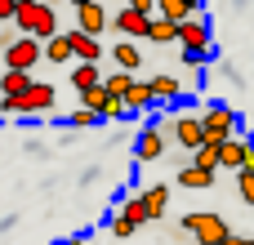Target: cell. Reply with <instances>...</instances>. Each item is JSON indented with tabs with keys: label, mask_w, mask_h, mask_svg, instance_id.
Returning a JSON list of instances; mask_svg holds the SVG:
<instances>
[{
	"label": "cell",
	"mask_w": 254,
	"mask_h": 245,
	"mask_svg": "<svg viewBox=\"0 0 254 245\" xmlns=\"http://www.w3.org/2000/svg\"><path fill=\"white\" fill-rule=\"evenodd\" d=\"M22 36H31V40H40V45H49L54 36H63V27H58V13H54V4H45V0H22V9H18V22H13Z\"/></svg>",
	"instance_id": "obj_1"
},
{
	"label": "cell",
	"mask_w": 254,
	"mask_h": 245,
	"mask_svg": "<svg viewBox=\"0 0 254 245\" xmlns=\"http://www.w3.org/2000/svg\"><path fill=\"white\" fill-rule=\"evenodd\" d=\"M179 45H183V62H188V67H201V62H205V54H210V45H214L210 22H205V18L183 22V27H179Z\"/></svg>",
	"instance_id": "obj_2"
},
{
	"label": "cell",
	"mask_w": 254,
	"mask_h": 245,
	"mask_svg": "<svg viewBox=\"0 0 254 245\" xmlns=\"http://www.w3.org/2000/svg\"><path fill=\"white\" fill-rule=\"evenodd\" d=\"M201 125H205V147H223L228 138L241 134V129H237V112L223 107V103H210V107L201 112Z\"/></svg>",
	"instance_id": "obj_3"
},
{
	"label": "cell",
	"mask_w": 254,
	"mask_h": 245,
	"mask_svg": "<svg viewBox=\"0 0 254 245\" xmlns=\"http://www.w3.org/2000/svg\"><path fill=\"white\" fill-rule=\"evenodd\" d=\"M54 85H45V80H36L22 98H0V112H22V116H40V112H49L54 107Z\"/></svg>",
	"instance_id": "obj_4"
},
{
	"label": "cell",
	"mask_w": 254,
	"mask_h": 245,
	"mask_svg": "<svg viewBox=\"0 0 254 245\" xmlns=\"http://www.w3.org/2000/svg\"><path fill=\"white\" fill-rule=\"evenodd\" d=\"M183 232H192L196 245H223L232 237V228L219 214H183Z\"/></svg>",
	"instance_id": "obj_5"
},
{
	"label": "cell",
	"mask_w": 254,
	"mask_h": 245,
	"mask_svg": "<svg viewBox=\"0 0 254 245\" xmlns=\"http://www.w3.org/2000/svg\"><path fill=\"white\" fill-rule=\"evenodd\" d=\"M165 134H174V143H179V147H188V152H201V147H205L201 112H179V116L165 125Z\"/></svg>",
	"instance_id": "obj_6"
},
{
	"label": "cell",
	"mask_w": 254,
	"mask_h": 245,
	"mask_svg": "<svg viewBox=\"0 0 254 245\" xmlns=\"http://www.w3.org/2000/svg\"><path fill=\"white\" fill-rule=\"evenodd\" d=\"M112 27L121 31V40H134V45H138V40L152 31V13H143L138 4H121V9L112 13Z\"/></svg>",
	"instance_id": "obj_7"
},
{
	"label": "cell",
	"mask_w": 254,
	"mask_h": 245,
	"mask_svg": "<svg viewBox=\"0 0 254 245\" xmlns=\"http://www.w3.org/2000/svg\"><path fill=\"white\" fill-rule=\"evenodd\" d=\"M40 58H45V45L31 40V36H18V45L4 49V71H31Z\"/></svg>",
	"instance_id": "obj_8"
},
{
	"label": "cell",
	"mask_w": 254,
	"mask_h": 245,
	"mask_svg": "<svg viewBox=\"0 0 254 245\" xmlns=\"http://www.w3.org/2000/svg\"><path fill=\"white\" fill-rule=\"evenodd\" d=\"M107 27H112V18H107L103 4H94V0H80V4H76V31H85V36L98 40Z\"/></svg>",
	"instance_id": "obj_9"
},
{
	"label": "cell",
	"mask_w": 254,
	"mask_h": 245,
	"mask_svg": "<svg viewBox=\"0 0 254 245\" xmlns=\"http://www.w3.org/2000/svg\"><path fill=\"white\" fill-rule=\"evenodd\" d=\"M161 152H165V125H147L134 143V161L147 165V161H161Z\"/></svg>",
	"instance_id": "obj_10"
},
{
	"label": "cell",
	"mask_w": 254,
	"mask_h": 245,
	"mask_svg": "<svg viewBox=\"0 0 254 245\" xmlns=\"http://www.w3.org/2000/svg\"><path fill=\"white\" fill-rule=\"evenodd\" d=\"M67 45H71V54L80 58V62H89V67H98L103 62V40H94V36H85V31H67Z\"/></svg>",
	"instance_id": "obj_11"
},
{
	"label": "cell",
	"mask_w": 254,
	"mask_h": 245,
	"mask_svg": "<svg viewBox=\"0 0 254 245\" xmlns=\"http://www.w3.org/2000/svg\"><path fill=\"white\" fill-rule=\"evenodd\" d=\"M112 62H116V71H129V76H134V71L143 67V49H138L134 40H121V45L112 49Z\"/></svg>",
	"instance_id": "obj_12"
},
{
	"label": "cell",
	"mask_w": 254,
	"mask_h": 245,
	"mask_svg": "<svg viewBox=\"0 0 254 245\" xmlns=\"http://www.w3.org/2000/svg\"><path fill=\"white\" fill-rule=\"evenodd\" d=\"M246 152H250V138H228L223 147H219V156H223V170H237L241 174V165H246Z\"/></svg>",
	"instance_id": "obj_13"
},
{
	"label": "cell",
	"mask_w": 254,
	"mask_h": 245,
	"mask_svg": "<svg viewBox=\"0 0 254 245\" xmlns=\"http://www.w3.org/2000/svg\"><path fill=\"white\" fill-rule=\"evenodd\" d=\"M156 18H170V22H179V27H183V22L201 18V13H196V4H192V0H161V13H156Z\"/></svg>",
	"instance_id": "obj_14"
},
{
	"label": "cell",
	"mask_w": 254,
	"mask_h": 245,
	"mask_svg": "<svg viewBox=\"0 0 254 245\" xmlns=\"http://www.w3.org/2000/svg\"><path fill=\"white\" fill-rule=\"evenodd\" d=\"M103 80H107V76H103L98 67H89V62H76V71H71V85H76L80 94H89V89H103Z\"/></svg>",
	"instance_id": "obj_15"
},
{
	"label": "cell",
	"mask_w": 254,
	"mask_h": 245,
	"mask_svg": "<svg viewBox=\"0 0 254 245\" xmlns=\"http://www.w3.org/2000/svg\"><path fill=\"white\" fill-rule=\"evenodd\" d=\"M31 85H36L31 71H4V76H0V94H4V98H22Z\"/></svg>",
	"instance_id": "obj_16"
},
{
	"label": "cell",
	"mask_w": 254,
	"mask_h": 245,
	"mask_svg": "<svg viewBox=\"0 0 254 245\" xmlns=\"http://www.w3.org/2000/svg\"><path fill=\"white\" fill-rule=\"evenodd\" d=\"M152 103H156V94H152V80H134V89L125 94V107H129V112H147Z\"/></svg>",
	"instance_id": "obj_17"
},
{
	"label": "cell",
	"mask_w": 254,
	"mask_h": 245,
	"mask_svg": "<svg viewBox=\"0 0 254 245\" xmlns=\"http://www.w3.org/2000/svg\"><path fill=\"white\" fill-rule=\"evenodd\" d=\"M116 214H121L129 228H138V223H147V219H152V214H147V201H143V192H138V196H129V201H121V210H116Z\"/></svg>",
	"instance_id": "obj_18"
},
{
	"label": "cell",
	"mask_w": 254,
	"mask_h": 245,
	"mask_svg": "<svg viewBox=\"0 0 254 245\" xmlns=\"http://www.w3.org/2000/svg\"><path fill=\"white\" fill-rule=\"evenodd\" d=\"M147 40H152V45H170V40H179V22H170V18H152Z\"/></svg>",
	"instance_id": "obj_19"
},
{
	"label": "cell",
	"mask_w": 254,
	"mask_h": 245,
	"mask_svg": "<svg viewBox=\"0 0 254 245\" xmlns=\"http://www.w3.org/2000/svg\"><path fill=\"white\" fill-rule=\"evenodd\" d=\"M143 201H147V214H152V219H161V214H165V205H170V187H165V183H156V187H147V192H143Z\"/></svg>",
	"instance_id": "obj_20"
},
{
	"label": "cell",
	"mask_w": 254,
	"mask_h": 245,
	"mask_svg": "<svg viewBox=\"0 0 254 245\" xmlns=\"http://www.w3.org/2000/svg\"><path fill=\"white\" fill-rule=\"evenodd\" d=\"M45 58H49V62H58V67L76 58V54H71V45H67V31H63V36H54V40L45 45Z\"/></svg>",
	"instance_id": "obj_21"
},
{
	"label": "cell",
	"mask_w": 254,
	"mask_h": 245,
	"mask_svg": "<svg viewBox=\"0 0 254 245\" xmlns=\"http://www.w3.org/2000/svg\"><path fill=\"white\" fill-rule=\"evenodd\" d=\"M134 80H138V76H129V71H112V76L103 80V89H107L112 98H125V94L134 89Z\"/></svg>",
	"instance_id": "obj_22"
},
{
	"label": "cell",
	"mask_w": 254,
	"mask_h": 245,
	"mask_svg": "<svg viewBox=\"0 0 254 245\" xmlns=\"http://www.w3.org/2000/svg\"><path fill=\"white\" fill-rule=\"evenodd\" d=\"M192 165L205 170V174H219L223 170V156H219V147H201V152H192Z\"/></svg>",
	"instance_id": "obj_23"
},
{
	"label": "cell",
	"mask_w": 254,
	"mask_h": 245,
	"mask_svg": "<svg viewBox=\"0 0 254 245\" xmlns=\"http://www.w3.org/2000/svg\"><path fill=\"white\" fill-rule=\"evenodd\" d=\"M152 94H156V103L161 98H179L183 85H179V76H152Z\"/></svg>",
	"instance_id": "obj_24"
},
{
	"label": "cell",
	"mask_w": 254,
	"mask_h": 245,
	"mask_svg": "<svg viewBox=\"0 0 254 245\" xmlns=\"http://www.w3.org/2000/svg\"><path fill=\"white\" fill-rule=\"evenodd\" d=\"M214 183V174H205V170H196V165H188V170H179V187H210Z\"/></svg>",
	"instance_id": "obj_25"
},
{
	"label": "cell",
	"mask_w": 254,
	"mask_h": 245,
	"mask_svg": "<svg viewBox=\"0 0 254 245\" xmlns=\"http://www.w3.org/2000/svg\"><path fill=\"white\" fill-rule=\"evenodd\" d=\"M80 103H85V112H107V103H112V94L107 89H89V94H80Z\"/></svg>",
	"instance_id": "obj_26"
},
{
	"label": "cell",
	"mask_w": 254,
	"mask_h": 245,
	"mask_svg": "<svg viewBox=\"0 0 254 245\" xmlns=\"http://www.w3.org/2000/svg\"><path fill=\"white\" fill-rule=\"evenodd\" d=\"M98 121H103V116H98V112H85V107L67 116V125H71V129H89V125H98Z\"/></svg>",
	"instance_id": "obj_27"
},
{
	"label": "cell",
	"mask_w": 254,
	"mask_h": 245,
	"mask_svg": "<svg viewBox=\"0 0 254 245\" xmlns=\"http://www.w3.org/2000/svg\"><path fill=\"white\" fill-rule=\"evenodd\" d=\"M237 192L246 205H254V174H237Z\"/></svg>",
	"instance_id": "obj_28"
},
{
	"label": "cell",
	"mask_w": 254,
	"mask_h": 245,
	"mask_svg": "<svg viewBox=\"0 0 254 245\" xmlns=\"http://www.w3.org/2000/svg\"><path fill=\"white\" fill-rule=\"evenodd\" d=\"M18 9L22 0H0V22H18Z\"/></svg>",
	"instance_id": "obj_29"
},
{
	"label": "cell",
	"mask_w": 254,
	"mask_h": 245,
	"mask_svg": "<svg viewBox=\"0 0 254 245\" xmlns=\"http://www.w3.org/2000/svg\"><path fill=\"white\" fill-rule=\"evenodd\" d=\"M112 237H121V241H129V237H134V228H129V223L121 219V214H112Z\"/></svg>",
	"instance_id": "obj_30"
},
{
	"label": "cell",
	"mask_w": 254,
	"mask_h": 245,
	"mask_svg": "<svg viewBox=\"0 0 254 245\" xmlns=\"http://www.w3.org/2000/svg\"><path fill=\"white\" fill-rule=\"evenodd\" d=\"M58 245H85V241H80V237H67V241H58Z\"/></svg>",
	"instance_id": "obj_31"
}]
</instances>
